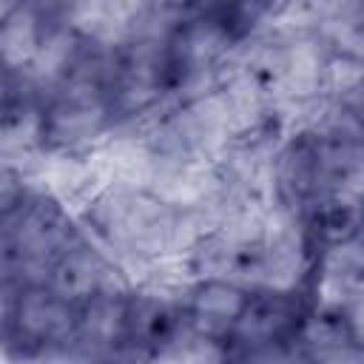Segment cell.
Wrapping results in <instances>:
<instances>
[{
	"instance_id": "cell-1",
	"label": "cell",
	"mask_w": 364,
	"mask_h": 364,
	"mask_svg": "<svg viewBox=\"0 0 364 364\" xmlns=\"http://www.w3.org/2000/svg\"><path fill=\"white\" fill-rule=\"evenodd\" d=\"M74 210L48 188H34L28 202L3 219V284H46L51 262L82 239Z\"/></svg>"
},
{
	"instance_id": "cell-2",
	"label": "cell",
	"mask_w": 364,
	"mask_h": 364,
	"mask_svg": "<svg viewBox=\"0 0 364 364\" xmlns=\"http://www.w3.org/2000/svg\"><path fill=\"white\" fill-rule=\"evenodd\" d=\"M80 310L48 284H3V347L9 364H40L68 355L77 341Z\"/></svg>"
},
{
	"instance_id": "cell-3",
	"label": "cell",
	"mask_w": 364,
	"mask_h": 364,
	"mask_svg": "<svg viewBox=\"0 0 364 364\" xmlns=\"http://www.w3.org/2000/svg\"><path fill=\"white\" fill-rule=\"evenodd\" d=\"M182 290L162 279H142L128 293V358L151 361L168 347L188 324L182 307Z\"/></svg>"
},
{
	"instance_id": "cell-4",
	"label": "cell",
	"mask_w": 364,
	"mask_h": 364,
	"mask_svg": "<svg viewBox=\"0 0 364 364\" xmlns=\"http://www.w3.org/2000/svg\"><path fill=\"white\" fill-rule=\"evenodd\" d=\"M128 293L114 287L85 301L77 321V341L68 355L80 364H125L128 358Z\"/></svg>"
},
{
	"instance_id": "cell-5",
	"label": "cell",
	"mask_w": 364,
	"mask_h": 364,
	"mask_svg": "<svg viewBox=\"0 0 364 364\" xmlns=\"http://www.w3.org/2000/svg\"><path fill=\"white\" fill-rule=\"evenodd\" d=\"M46 284L68 304L82 307L94 296L114 287H131L134 282L125 279L114 256H108L97 242L82 236L77 245H71L65 253H60L51 262Z\"/></svg>"
},
{
	"instance_id": "cell-6",
	"label": "cell",
	"mask_w": 364,
	"mask_h": 364,
	"mask_svg": "<svg viewBox=\"0 0 364 364\" xmlns=\"http://www.w3.org/2000/svg\"><path fill=\"white\" fill-rule=\"evenodd\" d=\"M301 290H253L228 344L230 350H256L279 341H293L307 313Z\"/></svg>"
},
{
	"instance_id": "cell-7",
	"label": "cell",
	"mask_w": 364,
	"mask_h": 364,
	"mask_svg": "<svg viewBox=\"0 0 364 364\" xmlns=\"http://www.w3.org/2000/svg\"><path fill=\"white\" fill-rule=\"evenodd\" d=\"M253 290L245 284H236L230 279H191L182 290V307H185V324L193 333L213 336V338H230L236 321L242 318Z\"/></svg>"
},
{
	"instance_id": "cell-8",
	"label": "cell",
	"mask_w": 364,
	"mask_h": 364,
	"mask_svg": "<svg viewBox=\"0 0 364 364\" xmlns=\"http://www.w3.org/2000/svg\"><path fill=\"white\" fill-rule=\"evenodd\" d=\"M299 219L313 253L318 256L333 245L358 239L361 219H364V193L355 188L321 193L299 213Z\"/></svg>"
},
{
	"instance_id": "cell-9",
	"label": "cell",
	"mask_w": 364,
	"mask_h": 364,
	"mask_svg": "<svg viewBox=\"0 0 364 364\" xmlns=\"http://www.w3.org/2000/svg\"><path fill=\"white\" fill-rule=\"evenodd\" d=\"M48 26V3H3L0 63L3 74H28Z\"/></svg>"
},
{
	"instance_id": "cell-10",
	"label": "cell",
	"mask_w": 364,
	"mask_h": 364,
	"mask_svg": "<svg viewBox=\"0 0 364 364\" xmlns=\"http://www.w3.org/2000/svg\"><path fill=\"white\" fill-rule=\"evenodd\" d=\"M313 31L327 54L364 63V3H324Z\"/></svg>"
},
{
	"instance_id": "cell-11",
	"label": "cell",
	"mask_w": 364,
	"mask_h": 364,
	"mask_svg": "<svg viewBox=\"0 0 364 364\" xmlns=\"http://www.w3.org/2000/svg\"><path fill=\"white\" fill-rule=\"evenodd\" d=\"M321 102L330 108L353 114L364 102V63L330 54L327 65H324Z\"/></svg>"
},
{
	"instance_id": "cell-12",
	"label": "cell",
	"mask_w": 364,
	"mask_h": 364,
	"mask_svg": "<svg viewBox=\"0 0 364 364\" xmlns=\"http://www.w3.org/2000/svg\"><path fill=\"white\" fill-rule=\"evenodd\" d=\"M233 350L225 338L182 330L168 347H162L148 364H230Z\"/></svg>"
},
{
	"instance_id": "cell-13",
	"label": "cell",
	"mask_w": 364,
	"mask_h": 364,
	"mask_svg": "<svg viewBox=\"0 0 364 364\" xmlns=\"http://www.w3.org/2000/svg\"><path fill=\"white\" fill-rule=\"evenodd\" d=\"M230 364H313V358L293 338V341H279L256 350H233Z\"/></svg>"
},
{
	"instance_id": "cell-14",
	"label": "cell",
	"mask_w": 364,
	"mask_h": 364,
	"mask_svg": "<svg viewBox=\"0 0 364 364\" xmlns=\"http://www.w3.org/2000/svg\"><path fill=\"white\" fill-rule=\"evenodd\" d=\"M31 193H34V185L28 182V173L17 165L3 162V173H0V213H3V219L11 216L14 210H20Z\"/></svg>"
},
{
	"instance_id": "cell-15",
	"label": "cell",
	"mask_w": 364,
	"mask_h": 364,
	"mask_svg": "<svg viewBox=\"0 0 364 364\" xmlns=\"http://www.w3.org/2000/svg\"><path fill=\"white\" fill-rule=\"evenodd\" d=\"M313 364H364V347H358L355 341H344L313 355Z\"/></svg>"
},
{
	"instance_id": "cell-16",
	"label": "cell",
	"mask_w": 364,
	"mask_h": 364,
	"mask_svg": "<svg viewBox=\"0 0 364 364\" xmlns=\"http://www.w3.org/2000/svg\"><path fill=\"white\" fill-rule=\"evenodd\" d=\"M344 318H347V327H350V338L364 347V293L355 296L347 307H344Z\"/></svg>"
}]
</instances>
